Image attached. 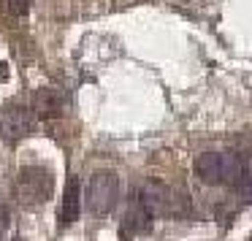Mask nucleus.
<instances>
[{
  "mask_svg": "<svg viewBox=\"0 0 252 241\" xmlns=\"http://www.w3.org/2000/svg\"><path fill=\"white\" fill-rule=\"evenodd\" d=\"M35 127V114L33 109L22 103H6L3 114H0V136L6 144H19L28 138Z\"/></svg>",
  "mask_w": 252,
  "mask_h": 241,
  "instance_id": "4",
  "label": "nucleus"
},
{
  "mask_svg": "<svg viewBox=\"0 0 252 241\" xmlns=\"http://www.w3.org/2000/svg\"><path fill=\"white\" fill-rule=\"evenodd\" d=\"M14 192H17V201L22 206H44L55 192V176L49 174V168L28 165L19 171Z\"/></svg>",
  "mask_w": 252,
  "mask_h": 241,
  "instance_id": "2",
  "label": "nucleus"
},
{
  "mask_svg": "<svg viewBox=\"0 0 252 241\" xmlns=\"http://www.w3.org/2000/svg\"><path fill=\"white\" fill-rule=\"evenodd\" d=\"M33 114L35 120H57L63 114V98L55 90H38L33 98Z\"/></svg>",
  "mask_w": 252,
  "mask_h": 241,
  "instance_id": "8",
  "label": "nucleus"
},
{
  "mask_svg": "<svg viewBox=\"0 0 252 241\" xmlns=\"http://www.w3.org/2000/svg\"><path fill=\"white\" fill-rule=\"evenodd\" d=\"M138 195H141L144 206L149 209L152 217H171V214H176V192L168 184H163V181H155V179L147 181Z\"/></svg>",
  "mask_w": 252,
  "mask_h": 241,
  "instance_id": "5",
  "label": "nucleus"
},
{
  "mask_svg": "<svg viewBox=\"0 0 252 241\" xmlns=\"http://www.w3.org/2000/svg\"><path fill=\"white\" fill-rule=\"evenodd\" d=\"M8 225H11V214H8L6 206H0V239H6Z\"/></svg>",
  "mask_w": 252,
  "mask_h": 241,
  "instance_id": "11",
  "label": "nucleus"
},
{
  "mask_svg": "<svg viewBox=\"0 0 252 241\" xmlns=\"http://www.w3.org/2000/svg\"><path fill=\"white\" fill-rule=\"evenodd\" d=\"M120 176L114 171H95L87 181V209L95 217H109L120 203Z\"/></svg>",
  "mask_w": 252,
  "mask_h": 241,
  "instance_id": "3",
  "label": "nucleus"
},
{
  "mask_svg": "<svg viewBox=\"0 0 252 241\" xmlns=\"http://www.w3.org/2000/svg\"><path fill=\"white\" fill-rule=\"evenodd\" d=\"M30 6H33V0H8V11L14 17H25L30 11Z\"/></svg>",
  "mask_w": 252,
  "mask_h": 241,
  "instance_id": "10",
  "label": "nucleus"
},
{
  "mask_svg": "<svg viewBox=\"0 0 252 241\" xmlns=\"http://www.w3.org/2000/svg\"><path fill=\"white\" fill-rule=\"evenodd\" d=\"M82 217V181L76 176L65 181V190H63V201L60 209H57V225L60 228H68L73 225L76 219Z\"/></svg>",
  "mask_w": 252,
  "mask_h": 241,
  "instance_id": "7",
  "label": "nucleus"
},
{
  "mask_svg": "<svg viewBox=\"0 0 252 241\" xmlns=\"http://www.w3.org/2000/svg\"><path fill=\"white\" fill-rule=\"evenodd\" d=\"M236 192L244 203H252V168L250 171H241V176L236 179Z\"/></svg>",
  "mask_w": 252,
  "mask_h": 241,
  "instance_id": "9",
  "label": "nucleus"
},
{
  "mask_svg": "<svg viewBox=\"0 0 252 241\" xmlns=\"http://www.w3.org/2000/svg\"><path fill=\"white\" fill-rule=\"evenodd\" d=\"M244 171L236 152H203L195 157V176L212 187H233Z\"/></svg>",
  "mask_w": 252,
  "mask_h": 241,
  "instance_id": "1",
  "label": "nucleus"
},
{
  "mask_svg": "<svg viewBox=\"0 0 252 241\" xmlns=\"http://www.w3.org/2000/svg\"><path fill=\"white\" fill-rule=\"evenodd\" d=\"M152 230V214L149 209L144 206L141 195H133V201L127 203V211H125V219L120 225V236L122 239H141Z\"/></svg>",
  "mask_w": 252,
  "mask_h": 241,
  "instance_id": "6",
  "label": "nucleus"
}]
</instances>
